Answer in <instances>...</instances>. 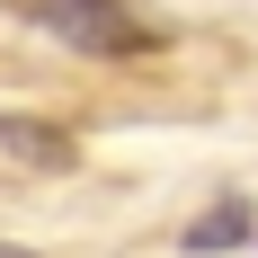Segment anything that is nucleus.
<instances>
[{
    "label": "nucleus",
    "instance_id": "nucleus-1",
    "mask_svg": "<svg viewBox=\"0 0 258 258\" xmlns=\"http://www.w3.org/2000/svg\"><path fill=\"white\" fill-rule=\"evenodd\" d=\"M27 18L45 36H62V45H80V53H143V45H160V27L134 18L125 0H27Z\"/></svg>",
    "mask_w": 258,
    "mask_h": 258
},
{
    "label": "nucleus",
    "instance_id": "nucleus-2",
    "mask_svg": "<svg viewBox=\"0 0 258 258\" xmlns=\"http://www.w3.org/2000/svg\"><path fill=\"white\" fill-rule=\"evenodd\" d=\"M0 160H18V169H72L80 143L62 125H45V116H9L0 107Z\"/></svg>",
    "mask_w": 258,
    "mask_h": 258
},
{
    "label": "nucleus",
    "instance_id": "nucleus-3",
    "mask_svg": "<svg viewBox=\"0 0 258 258\" xmlns=\"http://www.w3.org/2000/svg\"><path fill=\"white\" fill-rule=\"evenodd\" d=\"M249 232H258V223H249V205H240V196H223V205H205L196 223H187V249H196V258H214V249H240Z\"/></svg>",
    "mask_w": 258,
    "mask_h": 258
},
{
    "label": "nucleus",
    "instance_id": "nucleus-4",
    "mask_svg": "<svg viewBox=\"0 0 258 258\" xmlns=\"http://www.w3.org/2000/svg\"><path fill=\"white\" fill-rule=\"evenodd\" d=\"M0 258H36V249H9V240H0Z\"/></svg>",
    "mask_w": 258,
    "mask_h": 258
}]
</instances>
